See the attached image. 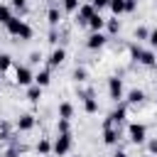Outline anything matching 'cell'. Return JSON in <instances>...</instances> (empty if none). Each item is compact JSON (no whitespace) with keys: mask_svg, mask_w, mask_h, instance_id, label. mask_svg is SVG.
<instances>
[{"mask_svg":"<svg viewBox=\"0 0 157 157\" xmlns=\"http://www.w3.org/2000/svg\"><path fill=\"white\" fill-rule=\"evenodd\" d=\"M147 44H150L152 49H157V27H155V29H150V37H147Z\"/></svg>","mask_w":157,"mask_h":157,"instance_id":"f546056e","label":"cell"},{"mask_svg":"<svg viewBox=\"0 0 157 157\" xmlns=\"http://www.w3.org/2000/svg\"><path fill=\"white\" fill-rule=\"evenodd\" d=\"M113 157H128V152H125V150H115V155H113Z\"/></svg>","mask_w":157,"mask_h":157,"instance_id":"d590c367","label":"cell"},{"mask_svg":"<svg viewBox=\"0 0 157 157\" xmlns=\"http://www.w3.org/2000/svg\"><path fill=\"white\" fill-rule=\"evenodd\" d=\"M155 54H157V49H155Z\"/></svg>","mask_w":157,"mask_h":157,"instance_id":"8d00e7d4","label":"cell"},{"mask_svg":"<svg viewBox=\"0 0 157 157\" xmlns=\"http://www.w3.org/2000/svg\"><path fill=\"white\" fill-rule=\"evenodd\" d=\"M145 101V91L142 88H132V91H128V103L130 105H140Z\"/></svg>","mask_w":157,"mask_h":157,"instance_id":"9a60e30c","label":"cell"},{"mask_svg":"<svg viewBox=\"0 0 157 157\" xmlns=\"http://www.w3.org/2000/svg\"><path fill=\"white\" fill-rule=\"evenodd\" d=\"M83 110L86 113H98V101H96V96H91V98H83Z\"/></svg>","mask_w":157,"mask_h":157,"instance_id":"d6986e66","label":"cell"},{"mask_svg":"<svg viewBox=\"0 0 157 157\" xmlns=\"http://www.w3.org/2000/svg\"><path fill=\"white\" fill-rule=\"evenodd\" d=\"M37 152H39V155H52V142H49L47 137H42V140L37 142Z\"/></svg>","mask_w":157,"mask_h":157,"instance_id":"7402d4cb","label":"cell"},{"mask_svg":"<svg viewBox=\"0 0 157 157\" xmlns=\"http://www.w3.org/2000/svg\"><path fill=\"white\" fill-rule=\"evenodd\" d=\"M27 98H29L32 103H39V98H42V86H37V83L27 86Z\"/></svg>","mask_w":157,"mask_h":157,"instance_id":"e0dca14e","label":"cell"},{"mask_svg":"<svg viewBox=\"0 0 157 157\" xmlns=\"http://www.w3.org/2000/svg\"><path fill=\"white\" fill-rule=\"evenodd\" d=\"M12 17H15V15H12V10H10L7 5H0V25H7Z\"/></svg>","mask_w":157,"mask_h":157,"instance_id":"603a6c76","label":"cell"},{"mask_svg":"<svg viewBox=\"0 0 157 157\" xmlns=\"http://www.w3.org/2000/svg\"><path fill=\"white\" fill-rule=\"evenodd\" d=\"M71 145H74L71 132H59V135H56V140L52 142V152H54L56 157H64V155L71 150Z\"/></svg>","mask_w":157,"mask_h":157,"instance_id":"3957f363","label":"cell"},{"mask_svg":"<svg viewBox=\"0 0 157 157\" xmlns=\"http://www.w3.org/2000/svg\"><path fill=\"white\" fill-rule=\"evenodd\" d=\"M88 2H91V5H93V7H96V12H98V10H103V7H108V5H110V0H88Z\"/></svg>","mask_w":157,"mask_h":157,"instance_id":"f1b7e54d","label":"cell"},{"mask_svg":"<svg viewBox=\"0 0 157 157\" xmlns=\"http://www.w3.org/2000/svg\"><path fill=\"white\" fill-rule=\"evenodd\" d=\"M64 59H66V49L54 47V49H52V54H49V59H47V64H49V69H56V66H61V64H64Z\"/></svg>","mask_w":157,"mask_h":157,"instance_id":"9c48e42d","label":"cell"},{"mask_svg":"<svg viewBox=\"0 0 157 157\" xmlns=\"http://www.w3.org/2000/svg\"><path fill=\"white\" fill-rule=\"evenodd\" d=\"M108 96H110V101H120L123 98V78H118V76H110L108 78Z\"/></svg>","mask_w":157,"mask_h":157,"instance_id":"52a82bcc","label":"cell"},{"mask_svg":"<svg viewBox=\"0 0 157 157\" xmlns=\"http://www.w3.org/2000/svg\"><path fill=\"white\" fill-rule=\"evenodd\" d=\"M15 83L17 86H32L34 83V74L29 66H17L15 69Z\"/></svg>","mask_w":157,"mask_h":157,"instance_id":"8992f818","label":"cell"},{"mask_svg":"<svg viewBox=\"0 0 157 157\" xmlns=\"http://www.w3.org/2000/svg\"><path fill=\"white\" fill-rule=\"evenodd\" d=\"M88 29H91V32H103V29H105V20L101 17V12H96V15L88 20Z\"/></svg>","mask_w":157,"mask_h":157,"instance_id":"4fadbf2b","label":"cell"},{"mask_svg":"<svg viewBox=\"0 0 157 157\" xmlns=\"http://www.w3.org/2000/svg\"><path fill=\"white\" fill-rule=\"evenodd\" d=\"M125 115H128V105H118L115 110H110V113H108V118H105L103 128H105V125H110V128H120V123L125 120Z\"/></svg>","mask_w":157,"mask_h":157,"instance_id":"5b68a950","label":"cell"},{"mask_svg":"<svg viewBox=\"0 0 157 157\" xmlns=\"http://www.w3.org/2000/svg\"><path fill=\"white\" fill-rule=\"evenodd\" d=\"M74 81H78V83L86 81V69H83V66H76V69H74Z\"/></svg>","mask_w":157,"mask_h":157,"instance_id":"484cf974","label":"cell"},{"mask_svg":"<svg viewBox=\"0 0 157 157\" xmlns=\"http://www.w3.org/2000/svg\"><path fill=\"white\" fill-rule=\"evenodd\" d=\"M39 59H42L39 52H32V54H29V64H39Z\"/></svg>","mask_w":157,"mask_h":157,"instance_id":"e575fe53","label":"cell"},{"mask_svg":"<svg viewBox=\"0 0 157 157\" xmlns=\"http://www.w3.org/2000/svg\"><path fill=\"white\" fill-rule=\"evenodd\" d=\"M108 7H110V12L118 17V15H123V12H125V0H110V5H108Z\"/></svg>","mask_w":157,"mask_h":157,"instance_id":"ffe728a7","label":"cell"},{"mask_svg":"<svg viewBox=\"0 0 157 157\" xmlns=\"http://www.w3.org/2000/svg\"><path fill=\"white\" fill-rule=\"evenodd\" d=\"M61 5H64V10H66V12H78L81 0H61Z\"/></svg>","mask_w":157,"mask_h":157,"instance_id":"cb8c5ba5","label":"cell"},{"mask_svg":"<svg viewBox=\"0 0 157 157\" xmlns=\"http://www.w3.org/2000/svg\"><path fill=\"white\" fill-rule=\"evenodd\" d=\"M118 137H120V128H110V125L103 128V142L105 145H115Z\"/></svg>","mask_w":157,"mask_h":157,"instance_id":"7c38bea8","label":"cell"},{"mask_svg":"<svg viewBox=\"0 0 157 157\" xmlns=\"http://www.w3.org/2000/svg\"><path fill=\"white\" fill-rule=\"evenodd\" d=\"M105 29H108V34H118V32H120V20H118V17L105 20Z\"/></svg>","mask_w":157,"mask_h":157,"instance_id":"44dd1931","label":"cell"},{"mask_svg":"<svg viewBox=\"0 0 157 157\" xmlns=\"http://www.w3.org/2000/svg\"><path fill=\"white\" fill-rule=\"evenodd\" d=\"M34 123H37V120H34V115H32V113H25V115H20V118H17V130H20V132H27V130H32V128H34Z\"/></svg>","mask_w":157,"mask_h":157,"instance_id":"8fae6325","label":"cell"},{"mask_svg":"<svg viewBox=\"0 0 157 157\" xmlns=\"http://www.w3.org/2000/svg\"><path fill=\"white\" fill-rule=\"evenodd\" d=\"M49 81H52V71H49V69H42V71L34 74V83H37V86L44 88V86H49Z\"/></svg>","mask_w":157,"mask_h":157,"instance_id":"5bb4252c","label":"cell"},{"mask_svg":"<svg viewBox=\"0 0 157 157\" xmlns=\"http://www.w3.org/2000/svg\"><path fill=\"white\" fill-rule=\"evenodd\" d=\"M71 118H74V105L66 101L59 105V120H71Z\"/></svg>","mask_w":157,"mask_h":157,"instance_id":"2e32d148","label":"cell"},{"mask_svg":"<svg viewBox=\"0 0 157 157\" xmlns=\"http://www.w3.org/2000/svg\"><path fill=\"white\" fill-rule=\"evenodd\" d=\"M71 120H59L56 123V132H71V125H69Z\"/></svg>","mask_w":157,"mask_h":157,"instance_id":"4316f807","label":"cell"},{"mask_svg":"<svg viewBox=\"0 0 157 157\" xmlns=\"http://www.w3.org/2000/svg\"><path fill=\"white\" fill-rule=\"evenodd\" d=\"M5 27H7V32H10L12 37H17V39H32V34H34L32 27H29L25 20H20V17H12Z\"/></svg>","mask_w":157,"mask_h":157,"instance_id":"6da1fadb","label":"cell"},{"mask_svg":"<svg viewBox=\"0 0 157 157\" xmlns=\"http://www.w3.org/2000/svg\"><path fill=\"white\" fill-rule=\"evenodd\" d=\"M128 135H130V142L132 145H140V142L147 140V128L142 123H130L128 125Z\"/></svg>","mask_w":157,"mask_h":157,"instance_id":"277c9868","label":"cell"},{"mask_svg":"<svg viewBox=\"0 0 157 157\" xmlns=\"http://www.w3.org/2000/svg\"><path fill=\"white\" fill-rule=\"evenodd\" d=\"M12 2V7H17V10H25V5H27V0H10Z\"/></svg>","mask_w":157,"mask_h":157,"instance_id":"836d02e7","label":"cell"},{"mask_svg":"<svg viewBox=\"0 0 157 157\" xmlns=\"http://www.w3.org/2000/svg\"><path fill=\"white\" fill-rule=\"evenodd\" d=\"M147 152H150V155H157V140H155V137L147 140Z\"/></svg>","mask_w":157,"mask_h":157,"instance_id":"4dcf8cb0","label":"cell"},{"mask_svg":"<svg viewBox=\"0 0 157 157\" xmlns=\"http://www.w3.org/2000/svg\"><path fill=\"white\" fill-rule=\"evenodd\" d=\"M105 42H108V37H105L103 32H91V34H88V39H86V47L96 52V49H101Z\"/></svg>","mask_w":157,"mask_h":157,"instance_id":"30bf717a","label":"cell"},{"mask_svg":"<svg viewBox=\"0 0 157 157\" xmlns=\"http://www.w3.org/2000/svg\"><path fill=\"white\" fill-rule=\"evenodd\" d=\"M20 152H22V147H10L7 150V157H20Z\"/></svg>","mask_w":157,"mask_h":157,"instance_id":"d6a6232c","label":"cell"},{"mask_svg":"<svg viewBox=\"0 0 157 157\" xmlns=\"http://www.w3.org/2000/svg\"><path fill=\"white\" fill-rule=\"evenodd\" d=\"M130 56L135 61H140L142 66H155L157 64V54L152 49H140L137 44H130Z\"/></svg>","mask_w":157,"mask_h":157,"instance_id":"7a4b0ae2","label":"cell"},{"mask_svg":"<svg viewBox=\"0 0 157 157\" xmlns=\"http://www.w3.org/2000/svg\"><path fill=\"white\" fill-rule=\"evenodd\" d=\"M147 37H150V29H145V27H137V29H135V39H137V42H140V39H147Z\"/></svg>","mask_w":157,"mask_h":157,"instance_id":"83f0119b","label":"cell"},{"mask_svg":"<svg viewBox=\"0 0 157 157\" xmlns=\"http://www.w3.org/2000/svg\"><path fill=\"white\" fill-rule=\"evenodd\" d=\"M145 157H150V155H145Z\"/></svg>","mask_w":157,"mask_h":157,"instance_id":"74e56055","label":"cell"},{"mask_svg":"<svg viewBox=\"0 0 157 157\" xmlns=\"http://www.w3.org/2000/svg\"><path fill=\"white\" fill-rule=\"evenodd\" d=\"M0 157H2V152H0Z\"/></svg>","mask_w":157,"mask_h":157,"instance_id":"f35d334b","label":"cell"},{"mask_svg":"<svg viewBox=\"0 0 157 157\" xmlns=\"http://www.w3.org/2000/svg\"><path fill=\"white\" fill-rule=\"evenodd\" d=\"M137 7V0H125V12H132Z\"/></svg>","mask_w":157,"mask_h":157,"instance_id":"1f68e13d","label":"cell"},{"mask_svg":"<svg viewBox=\"0 0 157 157\" xmlns=\"http://www.w3.org/2000/svg\"><path fill=\"white\" fill-rule=\"evenodd\" d=\"M47 20H49V27H52V29H56V25H59V20H61V12H59L56 7H49Z\"/></svg>","mask_w":157,"mask_h":157,"instance_id":"ac0fdd59","label":"cell"},{"mask_svg":"<svg viewBox=\"0 0 157 157\" xmlns=\"http://www.w3.org/2000/svg\"><path fill=\"white\" fill-rule=\"evenodd\" d=\"M10 66H12V56L10 54H0V74H5Z\"/></svg>","mask_w":157,"mask_h":157,"instance_id":"d4e9b609","label":"cell"},{"mask_svg":"<svg viewBox=\"0 0 157 157\" xmlns=\"http://www.w3.org/2000/svg\"><path fill=\"white\" fill-rule=\"evenodd\" d=\"M96 15V7L91 5V2H83L81 7H78V12H76V22L78 25H88V20Z\"/></svg>","mask_w":157,"mask_h":157,"instance_id":"ba28073f","label":"cell"}]
</instances>
